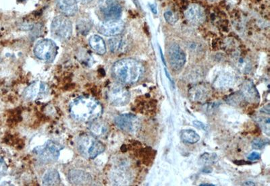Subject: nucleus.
<instances>
[{
    "mask_svg": "<svg viewBox=\"0 0 270 186\" xmlns=\"http://www.w3.org/2000/svg\"><path fill=\"white\" fill-rule=\"evenodd\" d=\"M245 185H252V186H254L255 185V184L253 183V182H247V183H246L245 184Z\"/></svg>",
    "mask_w": 270,
    "mask_h": 186,
    "instance_id": "36",
    "label": "nucleus"
},
{
    "mask_svg": "<svg viewBox=\"0 0 270 186\" xmlns=\"http://www.w3.org/2000/svg\"><path fill=\"white\" fill-rule=\"evenodd\" d=\"M193 125H195V127H197V128L201 129V130H206V128H207L205 124H202V122L194 121Z\"/></svg>",
    "mask_w": 270,
    "mask_h": 186,
    "instance_id": "31",
    "label": "nucleus"
},
{
    "mask_svg": "<svg viewBox=\"0 0 270 186\" xmlns=\"http://www.w3.org/2000/svg\"><path fill=\"white\" fill-rule=\"evenodd\" d=\"M266 145V140L262 139H257L252 142L253 149L259 150L263 149Z\"/></svg>",
    "mask_w": 270,
    "mask_h": 186,
    "instance_id": "29",
    "label": "nucleus"
},
{
    "mask_svg": "<svg viewBox=\"0 0 270 186\" xmlns=\"http://www.w3.org/2000/svg\"><path fill=\"white\" fill-rule=\"evenodd\" d=\"M68 177L71 183L76 185H86L91 182V175L81 170H70Z\"/></svg>",
    "mask_w": 270,
    "mask_h": 186,
    "instance_id": "16",
    "label": "nucleus"
},
{
    "mask_svg": "<svg viewBox=\"0 0 270 186\" xmlns=\"http://www.w3.org/2000/svg\"><path fill=\"white\" fill-rule=\"evenodd\" d=\"M7 169H8V167H7L6 163H5L3 158L0 156V175H2L6 173Z\"/></svg>",
    "mask_w": 270,
    "mask_h": 186,
    "instance_id": "30",
    "label": "nucleus"
},
{
    "mask_svg": "<svg viewBox=\"0 0 270 186\" xmlns=\"http://www.w3.org/2000/svg\"><path fill=\"white\" fill-rule=\"evenodd\" d=\"M270 124L269 118H262L259 120V125H261V128L268 136H270Z\"/></svg>",
    "mask_w": 270,
    "mask_h": 186,
    "instance_id": "28",
    "label": "nucleus"
},
{
    "mask_svg": "<svg viewBox=\"0 0 270 186\" xmlns=\"http://www.w3.org/2000/svg\"><path fill=\"white\" fill-rule=\"evenodd\" d=\"M77 1H80L81 3H89L90 1H92V0H77Z\"/></svg>",
    "mask_w": 270,
    "mask_h": 186,
    "instance_id": "33",
    "label": "nucleus"
},
{
    "mask_svg": "<svg viewBox=\"0 0 270 186\" xmlns=\"http://www.w3.org/2000/svg\"><path fill=\"white\" fill-rule=\"evenodd\" d=\"M181 139L187 144H195L200 140V137L196 132L192 130H184L181 133Z\"/></svg>",
    "mask_w": 270,
    "mask_h": 186,
    "instance_id": "23",
    "label": "nucleus"
},
{
    "mask_svg": "<svg viewBox=\"0 0 270 186\" xmlns=\"http://www.w3.org/2000/svg\"><path fill=\"white\" fill-rule=\"evenodd\" d=\"M49 93V87L41 81L33 82L24 91L23 96L28 101H34L44 97Z\"/></svg>",
    "mask_w": 270,
    "mask_h": 186,
    "instance_id": "12",
    "label": "nucleus"
},
{
    "mask_svg": "<svg viewBox=\"0 0 270 186\" xmlns=\"http://www.w3.org/2000/svg\"><path fill=\"white\" fill-rule=\"evenodd\" d=\"M89 42L91 47L99 55H103L106 52L105 41L100 36L95 35V34L91 36Z\"/></svg>",
    "mask_w": 270,
    "mask_h": 186,
    "instance_id": "21",
    "label": "nucleus"
},
{
    "mask_svg": "<svg viewBox=\"0 0 270 186\" xmlns=\"http://www.w3.org/2000/svg\"><path fill=\"white\" fill-rule=\"evenodd\" d=\"M89 130L96 138H103L108 134V126L106 123L101 120H95L90 122Z\"/></svg>",
    "mask_w": 270,
    "mask_h": 186,
    "instance_id": "18",
    "label": "nucleus"
},
{
    "mask_svg": "<svg viewBox=\"0 0 270 186\" xmlns=\"http://www.w3.org/2000/svg\"><path fill=\"white\" fill-rule=\"evenodd\" d=\"M209 1H215V0H209Z\"/></svg>",
    "mask_w": 270,
    "mask_h": 186,
    "instance_id": "37",
    "label": "nucleus"
},
{
    "mask_svg": "<svg viewBox=\"0 0 270 186\" xmlns=\"http://www.w3.org/2000/svg\"><path fill=\"white\" fill-rule=\"evenodd\" d=\"M111 177L114 183L117 185H124L128 182V177L124 170H114L113 173H112Z\"/></svg>",
    "mask_w": 270,
    "mask_h": 186,
    "instance_id": "24",
    "label": "nucleus"
},
{
    "mask_svg": "<svg viewBox=\"0 0 270 186\" xmlns=\"http://www.w3.org/2000/svg\"><path fill=\"white\" fill-rule=\"evenodd\" d=\"M151 8H152V10H153V13L154 14L157 13V10L155 9V6H154V5H152V6H151Z\"/></svg>",
    "mask_w": 270,
    "mask_h": 186,
    "instance_id": "34",
    "label": "nucleus"
},
{
    "mask_svg": "<svg viewBox=\"0 0 270 186\" xmlns=\"http://www.w3.org/2000/svg\"><path fill=\"white\" fill-rule=\"evenodd\" d=\"M62 149V146L58 142L48 140L44 145L36 148L34 152L43 163H52L58 159Z\"/></svg>",
    "mask_w": 270,
    "mask_h": 186,
    "instance_id": "7",
    "label": "nucleus"
},
{
    "mask_svg": "<svg viewBox=\"0 0 270 186\" xmlns=\"http://www.w3.org/2000/svg\"><path fill=\"white\" fill-rule=\"evenodd\" d=\"M169 59L171 68L178 72L184 67L186 62V55L178 45H171L169 48Z\"/></svg>",
    "mask_w": 270,
    "mask_h": 186,
    "instance_id": "10",
    "label": "nucleus"
},
{
    "mask_svg": "<svg viewBox=\"0 0 270 186\" xmlns=\"http://www.w3.org/2000/svg\"><path fill=\"white\" fill-rule=\"evenodd\" d=\"M144 73V67L141 62L132 58L119 60L112 67V75L121 84H133L141 79Z\"/></svg>",
    "mask_w": 270,
    "mask_h": 186,
    "instance_id": "2",
    "label": "nucleus"
},
{
    "mask_svg": "<svg viewBox=\"0 0 270 186\" xmlns=\"http://www.w3.org/2000/svg\"><path fill=\"white\" fill-rule=\"evenodd\" d=\"M234 77L231 74L223 72L216 78L214 86L219 89H226L233 84Z\"/></svg>",
    "mask_w": 270,
    "mask_h": 186,
    "instance_id": "22",
    "label": "nucleus"
},
{
    "mask_svg": "<svg viewBox=\"0 0 270 186\" xmlns=\"http://www.w3.org/2000/svg\"><path fill=\"white\" fill-rule=\"evenodd\" d=\"M93 23L89 19L83 18L79 20L77 24V29L80 33L86 34L91 30Z\"/></svg>",
    "mask_w": 270,
    "mask_h": 186,
    "instance_id": "25",
    "label": "nucleus"
},
{
    "mask_svg": "<svg viewBox=\"0 0 270 186\" xmlns=\"http://www.w3.org/2000/svg\"><path fill=\"white\" fill-rule=\"evenodd\" d=\"M51 32L53 37L60 41H67L72 34V25L67 16H55L51 25Z\"/></svg>",
    "mask_w": 270,
    "mask_h": 186,
    "instance_id": "4",
    "label": "nucleus"
},
{
    "mask_svg": "<svg viewBox=\"0 0 270 186\" xmlns=\"http://www.w3.org/2000/svg\"><path fill=\"white\" fill-rule=\"evenodd\" d=\"M114 122L119 129L129 134L136 133L139 130L141 125L137 117L131 113L118 115Z\"/></svg>",
    "mask_w": 270,
    "mask_h": 186,
    "instance_id": "9",
    "label": "nucleus"
},
{
    "mask_svg": "<svg viewBox=\"0 0 270 186\" xmlns=\"http://www.w3.org/2000/svg\"><path fill=\"white\" fill-rule=\"evenodd\" d=\"M201 186H214V184H201Z\"/></svg>",
    "mask_w": 270,
    "mask_h": 186,
    "instance_id": "35",
    "label": "nucleus"
},
{
    "mask_svg": "<svg viewBox=\"0 0 270 186\" xmlns=\"http://www.w3.org/2000/svg\"><path fill=\"white\" fill-rule=\"evenodd\" d=\"M59 10L67 16H73L77 13V0H55Z\"/></svg>",
    "mask_w": 270,
    "mask_h": 186,
    "instance_id": "15",
    "label": "nucleus"
},
{
    "mask_svg": "<svg viewBox=\"0 0 270 186\" xmlns=\"http://www.w3.org/2000/svg\"><path fill=\"white\" fill-rule=\"evenodd\" d=\"M212 89L205 84H197L192 87L188 91V96L190 101L195 103H202L208 99L211 96Z\"/></svg>",
    "mask_w": 270,
    "mask_h": 186,
    "instance_id": "13",
    "label": "nucleus"
},
{
    "mask_svg": "<svg viewBox=\"0 0 270 186\" xmlns=\"http://www.w3.org/2000/svg\"><path fill=\"white\" fill-rule=\"evenodd\" d=\"M110 51L114 53H124L127 50L128 41L125 38L121 36H115L108 41Z\"/></svg>",
    "mask_w": 270,
    "mask_h": 186,
    "instance_id": "17",
    "label": "nucleus"
},
{
    "mask_svg": "<svg viewBox=\"0 0 270 186\" xmlns=\"http://www.w3.org/2000/svg\"><path fill=\"white\" fill-rule=\"evenodd\" d=\"M78 151L84 158L93 159L105 151V146L96 137L90 134H82L77 140Z\"/></svg>",
    "mask_w": 270,
    "mask_h": 186,
    "instance_id": "3",
    "label": "nucleus"
},
{
    "mask_svg": "<svg viewBox=\"0 0 270 186\" xmlns=\"http://www.w3.org/2000/svg\"><path fill=\"white\" fill-rule=\"evenodd\" d=\"M164 18L168 23L170 25H174L178 20L177 16L171 11H167L164 13Z\"/></svg>",
    "mask_w": 270,
    "mask_h": 186,
    "instance_id": "27",
    "label": "nucleus"
},
{
    "mask_svg": "<svg viewBox=\"0 0 270 186\" xmlns=\"http://www.w3.org/2000/svg\"><path fill=\"white\" fill-rule=\"evenodd\" d=\"M34 53L38 59L53 62L58 53V46L52 40L42 39L38 41L34 47Z\"/></svg>",
    "mask_w": 270,
    "mask_h": 186,
    "instance_id": "8",
    "label": "nucleus"
},
{
    "mask_svg": "<svg viewBox=\"0 0 270 186\" xmlns=\"http://www.w3.org/2000/svg\"><path fill=\"white\" fill-rule=\"evenodd\" d=\"M185 17L188 21L195 24L201 25L205 20V10L200 5L192 4L188 7L185 13Z\"/></svg>",
    "mask_w": 270,
    "mask_h": 186,
    "instance_id": "14",
    "label": "nucleus"
},
{
    "mask_svg": "<svg viewBox=\"0 0 270 186\" xmlns=\"http://www.w3.org/2000/svg\"><path fill=\"white\" fill-rule=\"evenodd\" d=\"M218 161V156L215 153H204L200 158V164L207 165L216 163Z\"/></svg>",
    "mask_w": 270,
    "mask_h": 186,
    "instance_id": "26",
    "label": "nucleus"
},
{
    "mask_svg": "<svg viewBox=\"0 0 270 186\" xmlns=\"http://www.w3.org/2000/svg\"><path fill=\"white\" fill-rule=\"evenodd\" d=\"M242 93L247 101L252 103L258 102L259 100V94L257 89L252 82H247L242 87Z\"/></svg>",
    "mask_w": 270,
    "mask_h": 186,
    "instance_id": "19",
    "label": "nucleus"
},
{
    "mask_svg": "<svg viewBox=\"0 0 270 186\" xmlns=\"http://www.w3.org/2000/svg\"><path fill=\"white\" fill-rule=\"evenodd\" d=\"M107 99L112 106H126L131 100V93L121 84H112L106 92Z\"/></svg>",
    "mask_w": 270,
    "mask_h": 186,
    "instance_id": "6",
    "label": "nucleus"
},
{
    "mask_svg": "<svg viewBox=\"0 0 270 186\" xmlns=\"http://www.w3.org/2000/svg\"><path fill=\"white\" fill-rule=\"evenodd\" d=\"M249 160L250 161H256V160L259 159L260 158V155L257 153H252V154L249 155L248 156Z\"/></svg>",
    "mask_w": 270,
    "mask_h": 186,
    "instance_id": "32",
    "label": "nucleus"
},
{
    "mask_svg": "<svg viewBox=\"0 0 270 186\" xmlns=\"http://www.w3.org/2000/svg\"><path fill=\"white\" fill-rule=\"evenodd\" d=\"M122 7L117 0H100L97 13L103 21L118 20L122 15Z\"/></svg>",
    "mask_w": 270,
    "mask_h": 186,
    "instance_id": "5",
    "label": "nucleus"
},
{
    "mask_svg": "<svg viewBox=\"0 0 270 186\" xmlns=\"http://www.w3.org/2000/svg\"><path fill=\"white\" fill-rule=\"evenodd\" d=\"M103 111L101 103L91 96H79L74 99L69 107L71 117L79 122H91L98 120Z\"/></svg>",
    "mask_w": 270,
    "mask_h": 186,
    "instance_id": "1",
    "label": "nucleus"
},
{
    "mask_svg": "<svg viewBox=\"0 0 270 186\" xmlns=\"http://www.w3.org/2000/svg\"><path fill=\"white\" fill-rule=\"evenodd\" d=\"M124 27L125 25L124 22L118 19L100 22L97 29L100 33L106 37H115L122 33Z\"/></svg>",
    "mask_w": 270,
    "mask_h": 186,
    "instance_id": "11",
    "label": "nucleus"
},
{
    "mask_svg": "<svg viewBox=\"0 0 270 186\" xmlns=\"http://www.w3.org/2000/svg\"><path fill=\"white\" fill-rule=\"evenodd\" d=\"M43 184L44 186H58L60 184V177L58 170L51 169L47 170L43 177Z\"/></svg>",
    "mask_w": 270,
    "mask_h": 186,
    "instance_id": "20",
    "label": "nucleus"
}]
</instances>
